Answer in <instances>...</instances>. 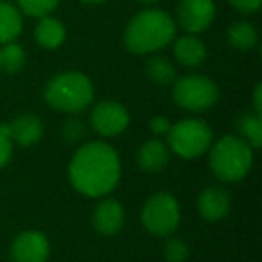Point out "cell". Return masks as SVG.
Returning <instances> with one entry per match:
<instances>
[{
    "label": "cell",
    "instance_id": "6da1fadb",
    "mask_svg": "<svg viewBox=\"0 0 262 262\" xmlns=\"http://www.w3.org/2000/svg\"><path fill=\"white\" fill-rule=\"evenodd\" d=\"M74 189L88 198H101L112 192L120 180V160L112 146L90 142L76 151L69 165Z\"/></svg>",
    "mask_w": 262,
    "mask_h": 262
},
{
    "label": "cell",
    "instance_id": "7a4b0ae2",
    "mask_svg": "<svg viewBox=\"0 0 262 262\" xmlns=\"http://www.w3.org/2000/svg\"><path fill=\"white\" fill-rule=\"evenodd\" d=\"M176 24L162 9L137 13L124 31V45L133 54H149L164 49L174 40Z\"/></svg>",
    "mask_w": 262,
    "mask_h": 262
},
{
    "label": "cell",
    "instance_id": "3957f363",
    "mask_svg": "<svg viewBox=\"0 0 262 262\" xmlns=\"http://www.w3.org/2000/svg\"><path fill=\"white\" fill-rule=\"evenodd\" d=\"M253 165V149L241 137L226 135L210 151V169L221 182H239Z\"/></svg>",
    "mask_w": 262,
    "mask_h": 262
},
{
    "label": "cell",
    "instance_id": "277c9868",
    "mask_svg": "<svg viewBox=\"0 0 262 262\" xmlns=\"http://www.w3.org/2000/svg\"><path fill=\"white\" fill-rule=\"evenodd\" d=\"M94 99V86L81 72H61L45 86V101L58 112H83Z\"/></svg>",
    "mask_w": 262,
    "mask_h": 262
},
{
    "label": "cell",
    "instance_id": "5b68a950",
    "mask_svg": "<svg viewBox=\"0 0 262 262\" xmlns=\"http://www.w3.org/2000/svg\"><path fill=\"white\" fill-rule=\"evenodd\" d=\"M169 147L182 158H198L212 144V129L200 119H183L167 133Z\"/></svg>",
    "mask_w": 262,
    "mask_h": 262
},
{
    "label": "cell",
    "instance_id": "8992f818",
    "mask_svg": "<svg viewBox=\"0 0 262 262\" xmlns=\"http://www.w3.org/2000/svg\"><path fill=\"white\" fill-rule=\"evenodd\" d=\"M142 225L157 237H167L180 225V205L174 196L158 192L146 201L142 208Z\"/></svg>",
    "mask_w": 262,
    "mask_h": 262
},
{
    "label": "cell",
    "instance_id": "52a82bcc",
    "mask_svg": "<svg viewBox=\"0 0 262 262\" xmlns=\"http://www.w3.org/2000/svg\"><path fill=\"white\" fill-rule=\"evenodd\" d=\"M219 97V90L212 79L205 76L180 77L172 88V99L176 104L190 112H205L212 108Z\"/></svg>",
    "mask_w": 262,
    "mask_h": 262
},
{
    "label": "cell",
    "instance_id": "ba28073f",
    "mask_svg": "<svg viewBox=\"0 0 262 262\" xmlns=\"http://www.w3.org/2000/svg\"><path fill=\"white\" fill-rule=\"evenodd\" d=\"M129 124V113L120 102H99L92 112V126L102 137L120 135Z\"/></svg>",
    "mask_w": 262,
    "mask_h": 262
},
{
    "label": "cell",
    "instance_id": "9c48e42d",
    "mask_svg": "<svg viewBox=\"0 0 262 262\" xmlns=\"http://www.w3.org/2000/svg\"><path fill=\"white\" fill-rule=\"evenodd\" d=\"M215 6L212 0H182L176 11V18L187 33H201L214 22Z\"/></svg>",
    "mask_w": 262,
    "mask_h": 262
},
{
    "label": "cell",
    "instance_id": "30bf717a",
    "mask_svg": "<svg viewBox=\"0 0 262 262\" xmlns=\"http://www.w3.org/2000/svg\"><path fill=\"white\" fill-rule=\"evenodd\" d=\"M51 253L47 237L36 230H27L16 235L11 244L13 262H45Z\"/></svg>",
    "mask_w": 262,
    "mask_h": 262
},
{
    "label": "cell",
    "instance_id": "8fae6325",
    "mask_svg": "<svg viewBox=\"0 0 262 262\" xmlns=\"http://www.w3.org/2000/svg\"><path fill=\"white\" fill-rule=\"evenodd\" d=\"M92 221H94L95 230H97L101 235L110 237V235H115L124 226L126 214H124L122 205L117 200H102L101 203L95 207Z\"/></svg>",
    "mask_w": 262,
    "mask_h": 262
},
{
    "label": "cell",
    "instance_id": "7c38bea8",
    "mask_svg": "<svg viewBox=\"0 0 262 262\" xmlns=\"http://www.w3.org/2000/svg\"><path fill=\"white\" fill-rule=\"evenodd\" d=\"M198 210L207 221H219L230 210V194L221 187H208L200 194Z\"/></svg>",
    "mask_w": 262,
    "mask_h": 262
},
{
    "label": "cell",
    "instance_id": "4fadbf2b",
    "mask_svg": "<svg viewBox=\"0 0 262 262\" xmlns=\"http://www.w3.org/2000/svg\"><path fill=\"white\" fill-rule=\"evenodd\" d=\"M11 131V142H16L20 146L27 147L36 144L43 135V124L36 115H20L9 124Z\"/></svg>",
    "mask_w": 262,
    "mask_h": 262
},
{
    "label": "cell",
    "instance_id": "5bb4252c",
    "mask_svg": "<svg viewBox=\"0 0 262 262\" xmlns=\"http://www.w3.org/2000/svg\"><path fill=\"white\" fill-rule=\"evenodd\" d=\"M137 164L146 172H158L169 164V149L162 140H147L137 151Z\"/></svg>",
    "mask_w": 262,
    "mask_h": 262
},
{
    "label": "cell",
    "instance_id": "9a60e30c",
    "mask_svg": "<svg viewBox=\"0 0 262 262\" xmlns=\"http://www.w3.org/2000/svg\"><path fill=\"white\" fill-rule=\"evenodd\" d=\"M174 56L182 65L185 67H198L207 58V47L196 36H183L176 40L174 43Z\"/></svg>",
    "mask_w": 262,
    "mask_h": 262
},
{
    "label": "cell",
    "instance_id": "2e32d148",
    "mask_svg": "<svg viewBox=\"0 0 262 262\" xmlns=\"http://www.w3.org/2000/svg\"><path fill=\"white\" fill-rule=\"evenodd\" d=\"M65 27L59 20L51 18V16H41L34 29L36 41L43 49H56L65 41Z\"/></svg>",
    "mask_w": 262,
    "mask_h": 262
},
{
    "label": "cell",
    "instance_id": "e0dca14e",
    "mask_svg": "<svg viewBox=\"0 0 262 262\" xmlns=\"http://www.w3.org/2000/svg\"><path fill=\"white\" fill-rule=\"evenodd\" d=\"M22 33V15L9 2L0 0V43H9Z\"/></svg>",
    "mask_w": 262,
    "mask_h": 262
},
{
    "label": "cell",
    "instance_id": "ac0fdd59",
    "mask_svg": "<svg viewBox=\"0 0 262 262\" xmlns=\"http://www.w3.org/2000/svg\"><path fill=\"white\" fill-rule=\"evenodd\" d=\"M228 43L237 51H250L257 45V31L251 24L235 22L228 27Z\"/></svg>",
    "mask_w": 262,
    "mask_h": 262
},
{
    "label": "cell",
    "instance_id": "d6986e66",
    "mask_svg": "<svg viewBox=\"0 0 262 262\" xmlns=\"http://www.w3.org/2000/svg\"><path fill=\"white\" fill-rule=\"evenodd\" d=\"M237 129L241 133V139L251 146V149H257L262 144V120L257 113H244L237 120Z\"/></svg>",
    "mask_w": 262,
    "mask_h": 262
},
{
    "label": "cell",
    "instance_id": "ffe728a7",
    "mask_svg": "<svg viewBox=\"0 0 262 262\" xmlns=\"http://www.w3.org/2000/svg\"><path fill=\"white\" fill-rule=\"evenodd\" d=\"M146 74L157 84H169L176 79V70L172 63L165 58H160V56H153L147 59Z\"/></svg>",
    "mask_w": 262,
    "mask_h": 262
},
{
    "label": "cell",
    "instance_id": "44dd1931",
    "mask_svg": "<svg viewBox=\"0 0 262 262\" xmlns=\"http://www.w3.org/2000/svg\"><path fill=\"white\" fill-rule=\"evenodd\" d=\"M24 63H26V52L18 43L9 41L4 43V49H0V69H4L6 72H20Z\"/></svg>",
    "mask_w": 262,
    "mask_h": 262
},
{
    "label": "cell",
    "instance_id": "7402d4cb",
    "mask_svg": "<svg viewBox=\"0 0 262 262\" xmlns=\"http://www.w3.org/2000/svg\"><path fill=\"white\" fill-rule=\"evenodd\" d=\"M59 0H18V6L26 15L29 16H49V13H52L58 8Z\"/></svg>",
    "mask_w": 262,
    "mask_h": 262
},
{
    "label": "cell",
    "instance_id": "603a6c76",
    "mask_svg": "<svg viewBox=\"0 0 262 262\" xmlns=\"http://www.w3.org/2000/svg\"><path fill=\"white\" fill-rule=\"evenodd\" d=\"M164 255L167 262H185L189 257V246L180 237H169L164 246Z\"/></svg>",
    "mask_w": 262,
    "mask_h": 262
},
{
    "label": "cell",
    "instance_id": "cb8c5ba5",
    "mask_svg": "<svg viewBox=\"0 0 262 262\" xmlns=\"http://www.w3.org/2000/svg\"><path fill=\"white\" fill-rule=\"evenodd\" d=\"M84 129H83V124L79 120H69L63 127V135L69 142H77V140L83 137Z\"/></svg>",
    "mask_w": 262,
    "mask_h": 262
},
{
    "label": "cell",
    "instance_id": "d4e9b609",
    "mask_svg": "<svg viewBox=\"0 0 262 262\" xmlns=\"http://www.w3.org/2000/svg\"><path fill=\"white\" fill-rule=\"evenodd\" d=\"M228 2L237 9V11L246 13V15H250V13H257L258 8H260V4H262V0H228Z\"/></svg>",
    "mask_w": 262,
    "mask_h": 262
},
{
    "label": "cell",
    "instance_id": "484cf974",
    "mask_svg": "<svg viewBox=\"0 0 262 262\" xmlns=\"http://www.w3.org/2000/svg\"><path fill=\"white\" fill-rule=\"evenodd\" d=\"M13 157V142L8 137L0 135V169L6 167Z\"/></svg>",
    "mask_w": 262,
    "mask_h": 262
},
{
    "label": "cell",
    "instance_id": "4316f807",
    "mask_svg": "<svg viewBox=\"0 0 262 262\" xmlns=\"http://www.w3.org/2000/svg\"><path fill=\"white\" fill-rule=\"evenodd\" d=\"M149 127L155 135H167L169 129H171V122H169L167 117H155L149 122Z\"/></svg>",
    "mask_w": 262,
    "mask_h": 262
},
{
    "label": "cell",
    "instance_id": "83f0119b",
    "mask_svg": "<svg viewBox=\"0 0 262 262\" xmlns=\"http://www.w3.org/2000/svg\"><path fill=\"white\" fill-rule=\"evenodd\" d=\"M260 95H262V86H260V84H257V86H255V92H253V110H255V113H257V115H260V112H262Z\"/></svg>",
    "mask_w": 262,
    "mask_h": 262
},
{
    "label": "cell",
    "instance_id": "f1b7e54d",
    "mask_svg": "<svg viewBox=\"0 0 262 262\" xmlns=\"http://www.w3.org/2000/svg\"><path fill=\"white\" fill-rule=\"evenodd\" d=\"M81 2H84V4H101L104 0H81Z\"/></svg>",
    "mask_w": 262,
    "mask_h": 262
},
{
    "label": "cell",
    "instance_id": "f546056e",
    "mask_svg": "<svg viewBox=\"0 0 262 262\" xmlns=\"http://www.w3.org/2000/svg\"><path fill=\"white\" fill-rule=\"evenodd\" d=\"M139 2H144V4H157L158 0H139Z\"/></svg>",
    "mask_w": 262,
    "mask_h": 262
}]
</instances>
